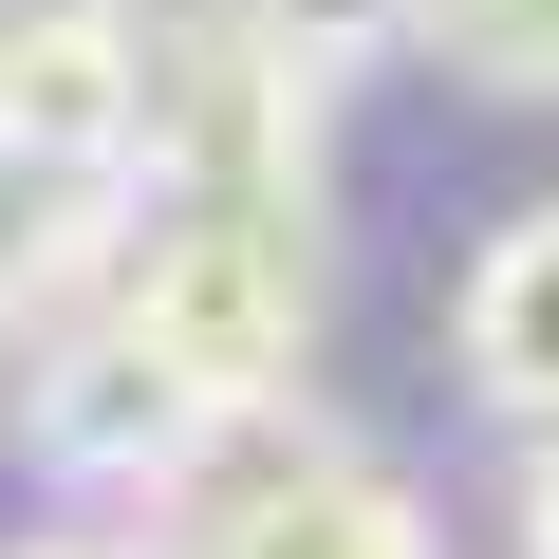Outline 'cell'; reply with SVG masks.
Masks as SVG:
<instances>
[{
  "mask_svg": "<svg viewBox=\"0 0 559 559\" xmlns=\"http://www.w3.org/2000/svg\"><path fill=\"white\" fill-rule=\"evenodd\" d=\"M131 168H75V150H20L0 131V336H38L57 299H94L112 242H131Z\"/></svg>",
  "mask_w": 559,
  "mask_h": 559,
  "instance_id": "5",
  "label": "cell"
},
{
  "mask_svg": "<svg viewBox=\"0 0 559 559\" xmlns=\"http://www.w3.org/2000/svg\"><path fill=\"white\" fill-rule=\"evenodd\" d=\"M150 20H168V0H150Z\"/></svg>",
  "mask_w": 559,
  "mask_h": 559,
  "instance_id": "11",
  "label": "cell"
},
{
  "mask_svg": "<svg viewBox=\"0 0 559 559\" xmlns=\"http://www.w3.org/2000/svg\"><path fill=\"white\" fill-rule=\"evenodd\" d=\"M411 38L466 94H559V0H411Z\"/></svg>",
  "mask_w": 559,
  "mask_h": 559,
  "instance_id": "7",
  "label": "cell"
},
{
  "mask_svg": "<svg viewBox=\"0 0 559 559\" xmlns=\"http://www.w3.org/2000/svg\"><path fill=\"white\" fill-rule=\"evenodd\" d=\"M94 299H112L205 411L261 429V411H299V355H318L336 261H318V205H299V187H150Z\"/></svg>",
  "mask_w": 559,
  "mask_h": 559,
  "instance_id": "1",
  "label": "cell"
},
{
  "mask_svg": "<svg viewBox=\"0 0 559 559\" xmlns=\"http://www.w3.org/2000/svg\"><path fill=\"white\" fill-rule=\"evenodd\" d=\"M448 355H466V392H485L503 429H559V205L485 224L466 299H448Z\"/></svg>",
  "mask_w": 559,
  "mask_h": 559,
  "instance_id": "6",
  "label": "cell"
},
{
  "mask_svg": "<svg viewBox=\"0 0 559 559\" xmlns=\"http://www.w3.org/2000/svg\"><path fill=\"white\" fill-rule=\"evenodd\" d=\"M0 131L150 187V0H20L0 20Z\"/></svg>",
  "mask_w": 559,
  "mask_h": 559,
  "instance_id": "4",
  "label": "cell"
},
{
  "mask_svg": "<svg viewBox=\"0 0 559 559\" xmlns=\"http://www.w3.org/2000/svg\"><path fill=\"white\" fill-rule=\"evenodd\" d=\"M242 411H205L112 299H57L38 318V373H20V448L57 466V485H94V503H187L205 485V448H224Z\"/></svg>",
  "mask_w": 559,
  "mask_h": 559,
  "instance_id": "2",
  "label": "cell"
},
{
  "mask_svg": "<svg viewBox=\"0 0 559 559\" xmlns=\"http://www.w3.org/2000/svg\"><path fill=\"white\" fill-rule=\"evenodd\" d=\"M522 559H559V429H522Z\"/></svg>",
  "mask_w": 559,
  "mask_h": 559,
  "instance_id": "9",
  "label": "cell"
},
{
  "mask_svg": "<svg viewBox=\"0 0 559 559\" xmlns=\"http://www.w3.org/2000/svg\"><path fill=\"white\" fill-rule=\"evenodd\" d=\"M242 20H261L280 57H318V75H355V57H392V38H411V0H242Z\"/></svg>",
  "mask_w": 559,
  "mask_h": 559,
  "instance_id": "8",
  "label": "cell"
},
{
  "mask_svg": "<svg viewBox=\"0 0 559 559\" xmlns=\"http://www.w3.org/2000/svg\"><path fill=\"white\" fill-rule=\"evenodd\" d=\"M168 559H448V522L411 503V466L336 448V429H224L205 485H187V540Z\"/></svg>",
  "mask_w": 559,
  "mask_h": 559,
  "instance_id": "3",
  "label": "cell"
},
{
  "mask_svg": "<svg viewBox=\"0 0 559 559\" xmlns=\"http://www.w3.org/2000/svg\"><path fill=\"white\" fill-rule=\"evenodd\" d=\"M20 559H131V540H20Z\"/></svg>",
  "mask_w": 559,
  "mask_h": 559,
  "instance_id": "10",
  "label": "cell"
}]
</instances>
